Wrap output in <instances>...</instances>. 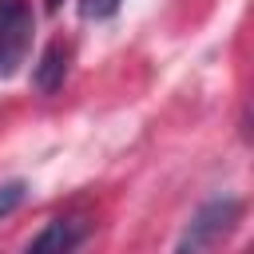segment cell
Returning <instances> with one entry per match:
<instances>
[{
	"label": "cell",
	"instance_id": "obj_1",
	"mask_svg": "<svg viewBox=\"0 0 254 254\" xmlns=\"http://www.w3.org/2000/svg\"><path fill=\"white\" fill-rule=\"evenodd\" d=\"M238 218H242V198H234V194H218V198L202 202L190 214V222L183 226L171 254H210L218 242H226L234 234Z\"/></svg>",
	"mask_w": 254,
	"mask_h": 254
},
{
	"label": "cell",
	"instance_id": "obj_2",
	"mask_svg": "<svg viewBox=\"0 0 254 254\" xmlns=\"http://www.w3.org/2000/svg\"><path fill=\"white\" fill-rule=\"evenodd\" d=\"M32 48V8L28 0H0V79H8Z\"/></svg>",
	"mask_w": 254,
	"mask_h": 254
},
{
	"label": "cell",
	"instance_id": "obj_3",
	"mask_svg": "<svg viewBox=\"0 0 254 254\" xmlns=\"http://www.w3.org/2000/svg\"><path fill=\"white\" fill-rule=\"evenodd\" d=\"M87 238V218L79 214H56L48 226L24 246V254H75Z\"/></svg>",
	"mask_w": 254,
	"mask_h": 254
},
{
	"label": "cell",
	"instance_id": "obj_4",
	"mask_svg": "<svg viewBox=\"0 0 254 254\" xmlns=\"http://www.w3.org/2000/svg\"><path fill=\"white\" fill-rule=\"evenodd\" d=\"M64 75H67V48L56 40V44H48V48L40 52V64L32 67V83H36V91L52 95V91L64 83Z\"/></svg>",
	"mask_w": 254,
	"mask_h": 254
},
{
	"label": "cell",
	"instance_id": "obj_5",
	"mask_svg": "<svg viewBox=\"0 0 254 254\" xmlns=\"http://www.w3.org/2000/svg\"><path fill=\"white\" fill-rule=\"evenodd\" d=\"M24 194H28V187H24V179H12V183H0V218H8L20 202H24Z\"/></svg>",
	"mask_w": 254,
	"mask_h": 254
},
{
	"label": "cell",
	"instance_id": "obj_6",
	"mask_svg": "<svg viewBox=\"0 0 254 254\" xmlns=\"http://www.w3.org/2000/svg\"><path fill=\"white\" fill-rule=\"evenodd\" d=\"M119 4H123V0H79V16L99 24V20H111V16L119 12Z\"/></svg>",
	"mask_w": 254,
	"mask_h": 254
},
{
	"label": "cell",
	"instance_id": "obj_7",
	"mask_svg": "<svg viewBox=\"0 0 254 254\" xmlns=\"http://www.w3.org/2000/svg\"><path fill=\"white\" fill-rule=\"evenodd\" d=\"M44 4H48V12H56V8L64 4V0H44Z\"/></svg>",
	"mask_w": 254,
	"mask_h": 254
}]
</instances>
